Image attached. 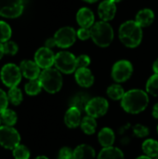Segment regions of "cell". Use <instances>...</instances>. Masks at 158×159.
<instances>
[{
  "instance_id": "cell-1",
  "label": "cell",
  "mask_w": 158,
  "mask_h": 159,
  "mask_svg": "<svg viewBox=\"0 0 158 159\" xmlns=\"http://www.w3.org/2000/svg\"><path fill=\"white\" fill-rule=\"evenodd\" d=\"M149 94L140 89H132L126 91L121 100V107L130 115H138L145 111L149 104Z\"/></svg>"
},
{
  "instance_id": "cell-2",
  "label": "cell",
  "mask_w": 158,
  "mask_h": 159,
  "mask_svg": "<svg viewBox=\"0 0 158 159\" xmlns=\"http://www.w3.org/2000/svg\"><path fill=\"white\" fill-rule=\"evenodd\" d=\"M119 39L124 46L134 48L142 40V29L135 20H127L119 27Z\"/></svg>"
},
{
  "instance_id": "cell-3",
  "label": "cell",
  "mask_w": 158,
  "mask_h": 159,
  "mask_svg": "<svg viewBox=\"0 0 158 159\" xmlns=\"http://www.w3.org/2000/svg\"><path fill=\"white\" fill-rule=\"evenodd\" d=\"M90 32L93 42L101 48L110 46L114 40V30L107 21L101 20L94 23Z\"/></svg>"
},
{
  "instance_id": "cell-4",
  "label": "cell",
  "mask_w": 158,
  "mask_h": 159,
  "mask_svg": "<svg viewBox=\"0 0 158 159\" xmlns=\"http://www.w3.org/2000/svg\"><path fill=\"white\" fill-rule=\"evenodd\" d=\"M39 80L43 89L50 94L59 92L61 89L63 84L61 73L56 68H48L43 70L39 75Z\"/></svg>"
},
{
  "instance_id": "cell-5",
  "label": "cell",
  "mask_w": 158,
  "mask_h": 159,
  "mask_svg": "<svg viewBox=\"0 0 158 159\" xmlns=\"http://www.w3.org/2000/svg\"><path fill=\"white\" fill-rule=\"evenodd\" d=\"M54 65L61 73L70 75L76 71V57L69 51H61L55 55Z\"/></svg>"
},
{
  "instance_id": "cell-6",
  "label": "cell",
  "mask_w": 158,
  "mask_h": 159,
  "mask_svg": "<svg viewBox=\"0 0 158 159\" xmlns=\"http://www.w3.org/2000/svg\"><path fill=\"white\" fill-rule=\"evenodd\" d=\"M108 110H109L108 100L102 96H96L90 98L85 108V113L87 116H89L97 119L105 116Z\"/></svg>"
},
{
  "instance_id": "cell-7",
  "label": "cell",
  "mask_w": 158,
  "mask_h": 159,
  "mask_svg": "<svg viewBox=\"0 0 158 159\" xmlns=\"http://www.w3.org/2000/svg\"><path fill=\"white\" fill-rule=\"evenodd\" d=\"M133 74V65L128 60L116 61L112 68V78L115 83L121 84L128 81Z\"/></svg>"
},
{
  "instance_id": "cell-8",
  "label": "cell",
  "mask_w": 158,
  "mask_h": 159,
  "mask_svg": "<svg viewBox=\"0 0 158 159\" xmlns=\"http://www.w3.org/2000/svg\"><path fill=\"white\" fill-rule=\"evenodd\" d=\"M21 75H22L20 67L13 63H7L4 65L0 73L2 82L9 89L17 87V85H19L21 80Z\"/></svg>"
},
{
  "instance_id": "cell-9",
  "label": "cell",
  "mask_w": 158,
  "mask_h": 159,
  "mask_svg": "<svg viewBox=\"0 0 158 159\" xmlns=\"http://www.w3.org/2000/svg\"><path fill=\"white\" fill-rule=\"evenodd\" d=\"M20 136L19 132L8 126L0 127V145L6 149L13 150L20 144Z\"/></svg>"
},
{
  "instance_id": "cell-10",
  "label": "cell",
  "mask_w": 158,
  "mask_h": 159,
  "mask_svg": "<svg viewBox=\"0 0 158 159\" xmlns=\"http://www.w3.org/2000/svg\"><path fill=\"white\" fill-rule=\"evenodd\" d=\"M22 11V0H0V16L13 19L20 16Z\"/></svg>"
},
{
  "instance_id": "cell-11",
  "label": "cell",
  "mask_w": 158,
  "mask_h": 159,
  "mask_svg": "<svg viewBox=\"0 0 158 159\" xmlns=\"http://www.w3.org/2000/svg\"><path fill=\"white\" fill-rule=\"evenodd\" d=\"M76 36V32L73 27L65 26L59 29L55 33L54 39L57 47L61 48H67L74 44Z\"/></svg>"
},
{
  "instance_id": "cell-12",
  "label": "cell",
  "mask_w": 158,
  "mask_h": 159,
  "mask_svg": "<svg viewBox=\"0 0 158 159\" xmlns=\"http://www.w3.org/2000/svg\"><path fill=\"white\" fill-rule=\"evenodd\" d=\"M34 61L40 68L44 70L48 69L51 68L52 65H54L55 55L50 48L47 47L40 48L34 54Z\"/></svg>"
},
{
  "instance_id": "cell-13",
  "label": "cell",
  "mask_w": 158,
  "mask_h": 159,
  "mask_svg": "<svg viewBox=\"0 0 158 159\" xmlns=\"http://www.w3.org/2000/svg\"><path fill=\"white\" fill-rule=\"evenodd\" d=\"M20 69L21 75L29 80L39 78V75L41 74L40 67L36 64V62L34 61H30V60L22 61L20 62Z\"/></svg>"
},
{
  "instance_id": "cell-14",
  "label": "cell",
  "mask_w": 158,
  "mask_h": 159,
  "mask_svg": "<svg viewBox=\"0 0 158 159\" xmlns=\"http://www.w3.org/2000/svg\"><path fill=\"white\" fill-rule=\"evenodd\" d=\"M74 79L76 83L84 89L90 88L95 81L92 72L88 68H78L74 72Z\"/></svg>"
},
{
  "instance_id": "cell-15",
  "label": "cell",
  "mask_w": 158,
  "mask_h": 159,
  "mask_svg": "<svg viewBox=\"0 0 158 159\" xmlns=\"http://www.w3.org/2000/svg\"><path fill=\"white\" fill-rule=\"evenodd\" d=\"M82 111L74 106H69L64 115V123L69 129L80 127L82 121Z\"/></svg>"
},
{
  "instance_id": "cell-16",
  "label": "cell",
  "mask_w": 158,
  "mask_h": 159,
  "mask_svg": "<svg viewBox=\"0 0 158 159\" xmlns=\"http://www.w3.org/2000/svg\"><path fill=\"white\" fill-rule=\"evenodd\" d=\"M116 13V6L115 3L112 2L111 0H104L102 1L98 7V14L99 17L103 21H109L113 20Z\"/></svg>"
},
{
  "instance_id": "cell-17",
  "label": "cell",
  "mask_w": 158,
  "mask_h": 159,
  "mask_svg": "<svg viewBox=\"0 0 158 159\" xmlns=\"http://www.w3.org/2000/svg\"><path fill=\"white\" fill-rule=\"evenodd\" d=\"M95 17L93 12L88 7H82L77 11L76 21L82 28H91L94 24Z\"/></svg>"
},
{
  "instance_id": "cell-18",
  "label": "cell",
  "mask_w": 158,
  "mask_h": 159,
  "mask_svg": "<svg viewBox=\"0 0 158 159\" xmlns=\"http://www.w3.org/2000/svg\"><path fill=\"white\" fill-rule=\"evenodd\" d=\"M98 142L102 148L114 146V143L115 142V131L109 127L102 128L98 132Z\"/></svg>"
},
{
  "instance_id": "cell-19",
  "label": "cell",
  "mask_w": 158,
  "mask_h": 159,
  "mask_svg": "<svg viewBox=\"0 0 158 159\" xmlns=\"http://www.w3.org/2000/svg\"><path fill=\"white\" fill-rule=\"evenodd\" d=\"M96 151L95 149L88 144L82 143L76 146L74 149L73 159H95Z\"/></svg>"
},
{
  "instance_id": "cell-20",
  "label": "cell",
  "mask_w": 158,
  "mask_h": 159,
  "mask_svg": "<svg viewBox=\"0 0 158 159\" xmlns=\"http://www.w3.org/2000/svg\"><path fill=\"white\" fill-rule=\"evenodd\" d=\"M90 96L87 93V92H77L74 95L72 96V98L70 99L69 102V106H74L78 108L80 111H84L85 112V108L88 102V101L90 100Z\"/></svg>"
},
{
  "instance_id": "cell-21",
  "label": "cell",
  "mask_w": 158,
  "mask_h": 159,
  "mask_svg": "<svg viewBox=\"0 0 158 159\" xmlns=\"http://www.w3.org/2000/svg\"><path fill=\"white\" fill-rule=\"evenodd\" d=\"M97 159H125V155L120 148L111 146L102 148L99 152Z\"/></svg>"
},
{
  "instance_id": "cell-22",
  "label": "cell",
  "mask_w": 158,
  "mask_h": 159,
  "mask_svg": "<svg viewBox=\"0 0 158 159\" xmlns=\"http://www.w3.org/2000/svg\"><path fill=\"white\" fill-rule=\"evenodd\" d=\"M155 20V14L154 11L150 8H144L142 9L138 12L136 15V20L135 21L142 27H148L153 23Z\"/></svg>"
},
{
  "instance_id": "cell-23",
  "label": "cell",
  "mask_w": 158,
  "mask_h": 159,
  "mask_svg": "<svg viewBox=\"0 0 158 159\" xmlns=\"http://www.w3.org/2000/svg\"><path fill=\"white\" fill-rule=\"evenodd\" d=\"M142 149L145 156L153 159L158 157V141L152 138L145 139L142 144Z\"/></svg>"
},
{
  "instance_id": "cell-24",
  "label": "cell",
  "mask_w": 158,
  "mask_h": 159,
  "mask_svg": "<svg viewBox=\"0 0 158 159\" xmlns=\"http://www.w3.org/2000/svg\"><path fill=\"white\" fill-rule=\"evenodd\" d=\"M97 127H98V124H97L96 118L91 117L89 116H85L82 118V121L80 124V129L85 134L93 135L97 130Z\"/></svg>"
},
{
  "instance_id": "cell-25",
  "label": "cell",
  "mask_w": 158,
  "mask_h": 159,
  "mask_svg": "<svg viewBox=\"0 0 158 159\" xmlns=\"http://www.w3.org/2000/svg\"><path fill=\"white\" fill-rule=\"evenodd\" d=\"M125 93H126V91H125L124 88L118 83H115V84L110 85L106 90V94H107L108 98L113 100V101H115V102L116 101L121 102Z\"/></svg>"
},
{
  "instance_id": "cell-26",
  "label": "cell",
  "mask_w": 158,
  "mask_h": 159,
  "mask_svg": "<svg viewBox=\"0 0 158 159\" xmlns=\"http://www.w3.org/2000/svg\"><path fill=\"white\" fill-rule=\"evenodd\" d=\"M42 89L43 88H42L39 78L30 80L28 83L25 84V87H24L25 92L30 96H35V95L39 94L41 92Z\"/></svg>"
},
{
  "instance_id": "cell-27",
  "label": "cell",
  "mask_w": 158,
  "mask_h": 159,
  "mask_svg": "<svg viewBox=\"0 0 158 159\" xmlns=\"http://www.w3.org/2000/svg\"><path fill=\"white\" fill-rule=\"evenodd\" d=\"M145 91L154 97H158V74H154L146 82Z\"/></svg>"
},
{
  "instance_id": "cell-28",
  "label": "cell",
  "mask_w": 158,
  "mask_h": 159,
  "mask_svg": "<svg viewBox=\"0 0 158 159\" xmlns=\"http://www.w3.org/2000/svg\"><path fill=\"white\" fill-rule=\"evenodd\" d=\"M0 119H1V122L5 124V126L12 127L13 125L16 124L18 117L14 111L10 109H6L0 114Z\"/></svg>"
},
{
  "instance_id": "cell-29",
  "label": "cell",
  "mask_w": 158,
  "mask_h": 159,
  "mask_svg": "<svg viewBox=\"0 0 158 159\" xmlns=\"http://www.w3.org/2000/svg\"><path fill=\"white\" fill-rule=\"evenodd\" d=\"M7 98H8V102L13 105H19L20 103H21L23 100L22 92L17 87L9 89L7 93Z\"/></svg>"
},
{
  "instance_id": "cell-30",
  "label": "cell",
  "mask_w": 158,
  "mask_h": 159,
  "mask_svg": "<svg viewBox=\"0 0 158 159\" xmlns=\"http://www.w3.org/2000/svg\"><path fill=\"white\" fill-rule=\"evenodd\" d=\"M12 153L15 159H29L31 156L29 149L22 144H19L18 146H16L13 149Z\"/></svg>"
},
{
  "instance_id": "cell-31",
  "label": "cell",
  "mask_w": 158,
  "mask_h": 159,
  "mask_svg": "<svg viewBox=\"0 0 158 159\" xmlns=\"http://www.w3.org/2000/svg\"><path fill=\"white\" fill-rule=\"evenodd\" d=\"M132 132H133V135L137 138H140V139L147 138L150 134V129L146 127L145 125L136 124L132 128Z\"/></svg>"
},
{
  "instance_id": "cell-32",
  "label": "cell",
  "mask_w": 158,
  "mask_h": 159,
  "mask_svg": "<svg viewBox=\"0 0 158 159\" xmlns=\"http://www.w3.org/2000/svg\"><path fill=\"white\" fill-rule=\"evenodd\" d=\"M10 36H11L10 26L7 22L0 20V42L5 43V42L8 41Z\"/></svg>"
},
{
  "instance_id": "cell-33",
  "label": "cell",
  "mask_w": 158,
  "mask_h": 159,
  "mask_svg": "<svg viewBox=\"0 0 158 159\" xmlns=\"http://www.w3.org/2000/svg\"><path fill=\"white\" fill-rule=\"evenodd\" d=\"M5 54L7 55H15L18 52V46L13 41H7L3 44Z\"/></svg>"
},
{
  "instance_id": "cell-34",
  "label": "cell",
  "mask_w": 158,
  "mask_h": 159,
  "mask_svg": "<svg viewBox=\"0 0 158 159\" xmlns=\"http://www.w3.org/2000/svg\"><path fill=\"white\" fill-rule=\"evenodd\" d=\"M91 60L89 58V56L86 55V54H82L79 55L78 57H76V65H77V69L78 68H88V65L90 64Z\"/></svg>"
},
{
  "instance_id": "cell-35",
  "label": "cell",
  "mask_w": 158,
  "mask_h": 159,
  "mask_svg": "<svg viewBox=\"0 0 158 159\" xmlns=\"http://www.w3.org/2000/svg\"><path fill=\"white\" fill-rule=\"evenodd\" d=\"M73 154H74L73 149H71L70 147L64 146L61 148V150L59 151L58 159H73Z\"/></svg>"
},
{
  "instance_id": "cell-36",
  "label": "cell",
  "mask_w": 158,
  "mask_h": 159,
  "mask_svg": "<svg viewBox=\"0 0 158 159\" xmlns=\"http://www.w3.org/2000/svg\"><path fill=\"white\" fill-rule=\"evenodd\" d=\"M76 35L81 40H87L89 37H91V32L90 28H79L76 32Z\"/></svg>"
},
{
  "instance_id": "cell-37",
  "label": "cell",
  "mask_w": 158,
  "mask_h": 159,
  "mask_svg": "<svg viewBox=\"0 0 158 159\" xmlns=\"http://www.w3.org/2000/svg\"><path fill=\"white\" fill-rule=\"evenodd\" d=\"M8 98L7 95L6 94V92L4 90H2L0 89V114L5 111L6 109H7V105H8Z\"/></svg>"
},
{
  "instance_id": "cell-38",
  "label": "cell",
  "mask_w": 158,
  "mask_h": 159,
  "mask_svg": "<svg viewBox=\"0 0 158 159\" xmlns=\"http://www.w3.org/2000/svg\"><path fill=\"white\" fill-rule=\"evenodd\" d=\"M46 47L47 48H54L55 46H57L56 45V42H55V39H54V37L53 38H49V39H47V41H46Z\"/></svg>"
},
{
  "instance_id": "cell-39",
  "label": "cell",
  "mask_w": 158,
  "mask_h": 159,
  "mask_svg": "<svg viewBox=\"0 0 158 159\" xmlns=\"http://www.w3.org/2000/svg\"><path fill=\"white\" fill-rule=\"evenodd\" d=\"M152 115H153L154 118L158 119V102H156V103L154 105V107H153V109H152Z\"/></svg>"
},
{
  "instance_id": "cell-40",
  "label": "cell",
  "mask_w": 158,
  "mask_h": 159,
  "mask_svg": "<svg viewBox=\"0 0 158 159\" xmlns=\"http://www.w3.org/2000/svg\"><path fill=\"white\" fill-rule=\"evenodd\" d=\"M153 71L155 74H158V58L153 63Z\"/></svg>"
},
{
  "instance_id": "cell-41",
  "label": "cell",
  "mask_w": 158,
  "mask_h": 159,
  "mask_svg": "<svg viewBox=\"0 0 158 159\" xmlns=\"http://www.w3.org/2000/svg\"><path fill=\"white\" fill-rule=\"evenodd\" d=\"M5 54V51H4V46H3V44L0 42V60L2 59V57H3V55Z\"/></svg>"
},
{
  "instance_id": "cell-42",
  "label": "cell",
  "mask_w": 158,
  "mask_h": 159,
  "mask_svg": "<svg viewBox=\"0 0 158 159\" xmlns=\"http://www.w3.org/2000/svg\"><path fill=\"white\" fill-rule=\"evenodd\" d=\"M135 159H153V158H151V157H147V156H145V155H142V156L138 157L137 158H135Z\"/></svg>"
},
{
  "instance_id": "cell-43",
  "label": "cell",
  "mask_w": 158,
  "mask_h": 159,
  "mask_svg": "<svg viewBox=\"0 0 158 159\" xmlns=\"http://www.w3.org/2000/svg\"><path fill=\"white\" fill-rule=\"evenodd\" d=\"M34 159H48L47 157H45V156H39V157H35Z\"/></svg>"
},
{
  "instance_id": "cell-44",
  "label": "cell",
  "mask_w": 158,
  "mask_h": 159,
  "mask_svg": "<svg viewBox=\"0 0 158 159\" xmlns=\"http://www.w3.org/2000/svg\"><path fill=\"white\" fill-rule=\"evenodd\" d=\"M83 1L88 2V3H95V2H97L98 0H83Z\"/></svg>"
},
{
  "instance_id": "cell-45",
  "label": "cell",
  "mask_w": 158,
  "mask_h": 159,
  "mask_svg": "<svg viewBox=\"0 0 158 159\" xmlns=\"http://www.w3.org/2000/svg\"><path fill=\"white\" fill-rule=\"evenodd\" d=\"M112 2H114V3H119V2H121L122 0H111Z\"/></svg>"
},
{
  "instance_id": "cell-46",
  "label": "cell",
  "mask_w": 158,
  "mask_h": 159,
  "mask_svg": "<svg viewBox=\"0 0 158 159\" xmlns=\"http://www.w3.org/2000/svg\"><path fill=\"white\" fill-rule=\"evenodd\" d=\"M156 130H157V134H158V125H157V128H156Z\"/></svg>"
},
{
  "instance_id": "cell-47",
  "label": "cell",
  "mask_w": 158,
  "mask_h": 159,
  "mask_svg": "<svg viewBox=\"0 0 158 159\" xmlns=\"http://www.w3.org/2000/svg\"><path fill=\"white\" fill-rule=\"evenodd\" d=\"M155 159H158V157H156V158H155Z\"/></svg>"
},
{
  "instance_id": "cell-48",
  "label": "cell",
  "mask_w": 158,
  "mask_h": 159,
  "mask_svg": "<svg viewBox=\"0 0 158 159\" xmlns=\"http://www.w3.org/2000/svg\"><path fill=\"white\" fill-rule=\"evenodd\" d=\"M0 123H1V119H0Z\"/></svg>"
}]
</instances>
